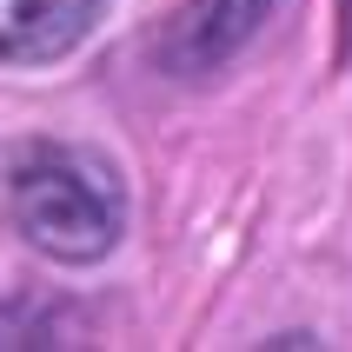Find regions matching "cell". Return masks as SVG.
Wrapping results in <instances>:
<instances>
[{"mask_svg":"<svg viewBox=\"0 0 352 352\" xmlns=\"http://www.w3.org/2000/svg\"><path fill=\"white\" fill-rule=\"evenodd\" d=\"M14 233L54 266H94L126 233V179L100 146L80 140H27L7 166Z\"/></svg>","mask_w":352,"mask_h":352,"instance_id":"6da1fadb","label":"cell"},{"mask_svg":"<svg viewBox=\"0 0 352 352\" xmlns=\"http://www.w3.org/2000/svg\"><path fill=\"white\" fill-rule=\"evenodd\" d=\"M107 0H0V67H54L94 34Z\"/></svg>","mask_w":352,"mask_h":352,"instance_id":"7a4b0ae2","label":"cell"},{"mask_svg":"<svg viewBox=\"0 0 352 352\" xmlns=\"http://www.w3.org/2000/svg\"><path fill=\"white\" fill-rule=\"evenodd\" d=\"M266 14H273V0H173L166 60H173L179 74H206L226 54H239Z\"/></svg>","mask_w":352,"mask_h":352,"instance_id":"3957f363","label":"cell"}]
</instances>
